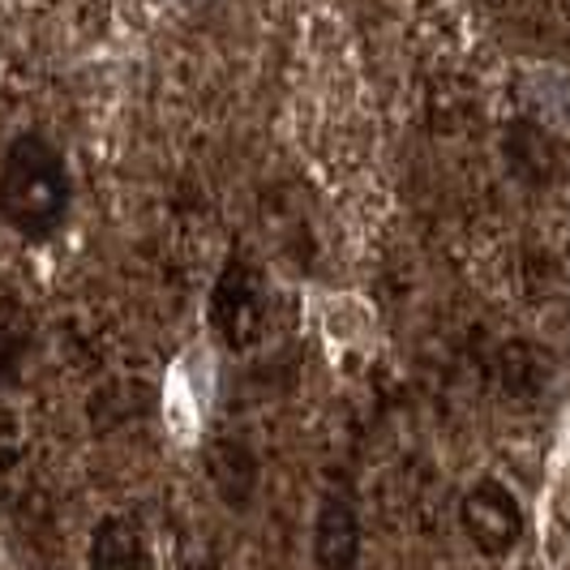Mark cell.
I'll use <instances>...</instances> for the list:
<instances>
[{"mask_svg": "<svg viewBox=\"0 0 570 570\" xmlns=\"http://www.w3.org/2000/svg\"><path fill=\"white\" fill-rule=\"evenodd\" d=\"M210 322L228 352H249L262 343L266 322H271V284L254 257H228V266L219 271L215 296H210Z\"/></svg>", "mask_w": 570, "mask_h": 570, "instance_id": "2", "label": "cell"}, {"mask_svg": "<svg viewBox=\"0 0 570 570\" xmlns=\"http://www.w3.org/2000/svg\"><path fill=\"white\" fill-rule=\"evenodd\" d=\"M69 168L43 134H18L0 159V219L27 240H48L69 215Z\"/></svg>", "mask_w": 570, "mask_h": 570, "instance_id": "1", "label": "cell"}, {"mask_svg": "<svg viewBox=\"0 0 570 570\" xmlns=\"http://www.w3.org/2000/svg\"><path fill=\"white\" fill-rule=\"evenodd\" d=\"M361 558V514L352 498L331 489L317 507L314 523V562L317 570H352Z\"/></svg>", "mask_w": 570, "mask_h": 570, "instance_id": "5", "label": "cell"}, {"mask_svg": "<svg viewBox=\"0 0 570 570\" xmlns=\"http://www.w3.org/2000/svg\"><path fill=\"white\" fill-rule=\"evenodd\" d=\"M459 523L485 558H507L523 541V507L502 481H476L459 502Z\"/></svg>", "mask_w": 570, "mask_h": 570, "instance_id": "3", "label": "cell"}, {"mask_svg": "<svg viewBox=\"0 0 570 570\" xmlns=\"http://www.w3.org/2000/svg\"><path fill=\"white\" fill-rule=\"evenodd\" d=\"M502 155H507L511 176L528 189H549L562 176V146L553 138V129H544L541 120H532V116H519V120L507 125Z\"/></svg>", "mask_w": 570, "mask_h": 570, "instance_id": "4", "label": "cell"}, {"mask_svg": "<svg viewBox=\"0 0 570 570\" xmlns=\"http://www.w3.org/2000/svg\"><path fill=\"white\" fill-rule=\"evenodd\" d=\"M146 537L125 514H108L90 537V570H142Z\"/></svg>", "mask_w": 570, "mask_h": 570, "instance_id": "7", "label": "cell"}, {"mask_svg": "<svg viewBox=\"0 0 570 570\" xmlns=\"http://www.w3.org/2000/svg\"><path fill=\"white\" fill-rule=\"evenodd\" d=\"M206 472L228 511H245L257 493V455L240 438H215L206 446Z\"/></svg>", "mask_w": 570, "mask_h": 570, "instance_id": "6", "label": "cell"}, {"mask_svg": "<svg viewBox=\"0 0 570 570\" xmlns=\"http://www.w3.org/2000/svg\"><path fill=\"white\" fill-rule=\"evenodd\" d=\"M502 370H507V386H511L514 395H537L549 382V365L537 356V347H528V343H511L507 347Z\"/></svg>", "mask_w": 570, "mask_h": 570, "instance_id": "9", "label": "cell"}, {"mask_svg": "<svg viewBox=\"0 0 570 570\" xmlns=\"http://www.w3.org/2000/svg\"><path fill=\"white\" fill-rule=\"evenodd\" d=\"M35 347V322L18 301H0V395L18 386Z\"/></svg>", "mask_w": 570, "mask_h": 570, "instance_id": "8", "label": "cell"}]
</instances>
